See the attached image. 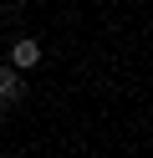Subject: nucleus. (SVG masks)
Segmentation results:
<instances>
[{"label":"nucleus","mask_w":153,"mask_h":158,"mask_svg":"<svg viewBox=\"0 0 153 158\" xmlns=\"http://www.w3.org/2000/svg\"><path fill=\"white\" fill-rule=\"evenodd\" d=\"M15 97H20V72L0 66V102H15Z\"/></svg>","instance_id":"obj_2"},{"label":"nucleus","mask_w":153,"mask_h":158,"mask_svg":"<svg viewBox=\"0 0 153 158\" xmlns=\"http://www.w3.org/2000/svg\"><path fill=\"white\" fill-rule=\"evenodd\" d=\"M10 66H15V72H26V66H41V41H31V36L10 41Z\"/></svg>","instance_id":"obj_1"}]
</instances>
